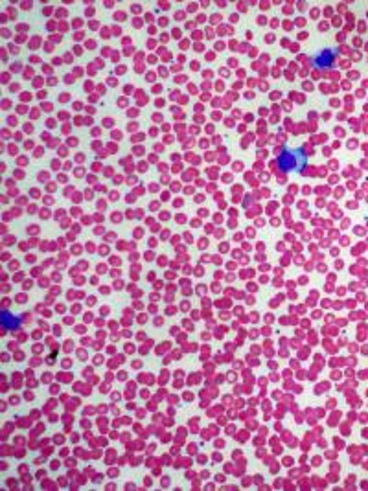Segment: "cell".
I'll use <instances>...</instances> for the list:
<instances>
[{"instance_id": "cell-1", "label": "cell", "mask_w": 368, "mask_h": 491, "mask_svg": "<svg viewBox=\"0 0 368 491\" xmlns=\"http://www.w3.org/2000/svg\"><path fill=\"white\" fill-rule=\"evenodd\" d=\"M333 59H335V55H333L332 50H324V52H320V54L317 55L315 64L320 66V68H328V66L333 64Z\"/></svg>"}, {"instance_id": "cell-2", "label": "cell", "mask_w": 368, "mask_h": 491, "mask_svg": "<svg viewBox=\"0 0 368 491\" xmlns=\"http://www.w3.org/2000/svg\"><path fill=\"white\" fill-rule=\"evenodd\" d=\"M293 157H295V155L287 151V153H285V155H284V157H282V158H280V168H282V170H284V171H291V170H293V168H295V166H297V158H293Z\"/></svg>"}]
</instances>
